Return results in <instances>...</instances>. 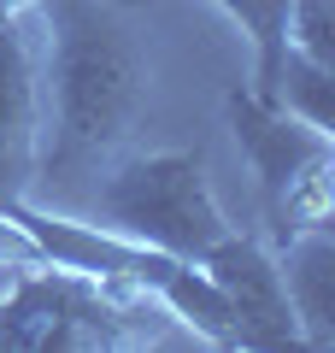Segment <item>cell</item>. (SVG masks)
Instances as JSON below:
<instances>
[{"instance_id": "cell-1", "label": "cell", "mask_w": 335, "mask_h": 353, "mask_svg": "<svg viewBox=\"0 0 335 353\" xmlns=\"http://www.w3.org/2000/svg\"><path fill=\"white\" fill-rule=\"evenodd\" d=\"M48 12V101L53 141L36 183L77 189L130 148L148 112V59L136 36L100 0H41Z\"/></svg>"}, {"instance_id": "cell-2", "label": "cell", "mask_w": 335, "mask_h": 353, "mask_svg": "<svg viewBox=\"0 0 335 353\" xmlns=\"http://www.w3.org/2000/svg\"><path fill=\"white\" fill-rule=\"evenodd\" d=\"M18 277L0 294V347L12 353H77V347H141L159 318H171L153 294L130 283H106L65 265H12Z\"/></svg>"}, {"instance_id": "cell-3", "label": "cell", "mask_w": 335, "mask_h": 353, "mask_svg": "<svg viewBox=\"0 0 335 353\" xmlns=\"http://www.w3.org/2000/svg\"><path fill=\"white\" fill-rule=\"evenodd\" d=\"M94 224L118 230L130 241H148L159 253L176 259H206L223 236H230V218L212 201L206 183V153L200 148H176V153H118L100 176L94 201H88Z\"/></svg>"}, {"instance_id": "cell-4", "label": "cell", "mask_w": 335, "mask_h": 353, "mask_svg": "<svg viewBox=\"0 0 335 353\" xmlns=\"http://www.w3.org/2000/svg\"><path fill=\"white\" fill-rule=\"evenodd\" d=\"M223 112L236 130L241 153H247L253 176H259V201H265V241L283 248L288 236L312 224H329L335 212V141L329 130L294 118L288 106L265 101L259 88H230Z\"/></svg>"}, {"instance_id": "cell-5", "label": "cell", "mask_w": 335, "mask_h": 353, "mask_svg": "<svg viewBox=\"0 0 335 353\" xmlns=\"http://www.w3.org/2000/svg\"><path fill=\"white\" fill-rule=\"evenodd\" d=\"M200 271L218 283L223 306H230L236 347H253V353L306 347V341H300V324H294V306H288V289H283L276 248L259 230H230V236L200 259Z\"/></svg>"}, {"instance_id": "cell-6", "label": "cell", "mask_w": 335, "mask_h": 353, "mask_svg": "<svg viewBox=\"0 0 335 353\" xmlns=\"http://www.w3.org/2000/svg\"><path fill=\"white\" fill-rule=\"evenodd\" d=\"M41 165V71L24 12L0 18V212L36 189Z\"/></svg>"}, {"instance_id": "cell-7", "label": "cell", "mask_w": 335, "mask_h": 353, "mask_svg": "<svg viewBox=\"0 0 335 353\" xmlns=\"http://www.w3.org/2000/svg\"><path fill=\"white\" fill-rule=\"evenodd\" d=\"M276 265H283V289L294 306L300 341L312 353H329L335 347V230L312 224L300 236H288L276 248Z\"/></svg>"}, {"instance_id": "cell-8", "label": "cell", "mask_w": 335, "mask_h": 353, "mask_svg": "<svg viewBox=\"0 0 335 353\" xmlns=\"http://www.w3.org/2000/svg\"><path fill=\"white\" fill-rule=\"evenodd\" d=\"M124 6H153V0H124ZM218 6H223V12H230V18H236V24L253 36V88L271 101V88H276V65H283V53H288V36H283V12H288V0H218Z\"/></svg>"}, {"instance_id": "cell-9", "label": "cell", "mask_w": 335, "mask_h": 353, "mask_svg": "<svg viewBox=\"0 0 335 353\" xmlns=\"http://www.w3.org/2000/svg\"><path fill=\"white\" fill-rule=\"evenodd\" d=\"M329 83H335V65H318L306 59V53L288 48L283 65H276V88H271V101L288 106L294 118H306V124L329 130Z\"/></svg>"}, {"instance_id": "cell-10", "label": "cell", "mask_w": 335, "mask_h": 353, "mask_svg": "<svg viewBox=\"0 0 335 353\" xmlns=\"http://www.w3.org/2000/svg\"><path fill=\"white\" fill-rule=\"evenodd\" d=\"M283 36L294 53H306L318 65H335V0H288Z\"/></svg>"}, {"instance_id": "cell-11", "label": "cell", "mask_w": 335, "mask_h": 353, "mask_svg": "<svg viewBox=\"0 0 335 353\" xmlns=\"http://www.w3.org/2000/svg\"><path fill=\"white\" fill-rule=\"evenodd\" d=\"M41 0H0V18H18V12H36Z\"/></svg>"}]
</instances>
